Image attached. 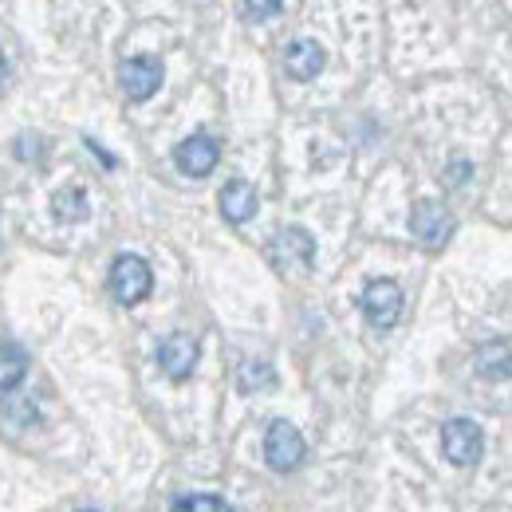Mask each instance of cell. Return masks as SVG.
Masks as SVG:
<instances>
[{"label":"cell","mask_w":512,"mask_h":512,"mask_svg":"<svg viewBox=\"0 0 512 512\" xmlns=\"http://www.w3.org/2000/svg\"><path fill=\"white\" fill-rule=\"evenodd\" d=\"M150 288H154V272H150V264L142 256L127 253L111 264V292H115L119 304H127V308L142 304L150 296Z\"/></svg>","instance_id":"obj_1"},{"label":"cell","mask_w":512,"mask_h":512,"mask_svg":"<svg viewBox=\"0 0 512 512\" xmlns=\"http://www.w3.org/2000/svg\"><path fill=\"white\" fill-rule=\"evenodd\" d=\"M268 260H272L280 272H304V268H312V260H316V241H312L308 229L288 225V229H280V233L272 237Z\"/></svg>","instance_id":"obj_2"},{"label":"cell","mask_w":512,"mask_h":512,"mask_svg":"<svg viewBox=\"0 0 512 512\" xmlns=\"http://www.w3.org/2000/svg\"><path fill=\"white\" fill-rule=\"evenodd\" d=\"M264 457H268V465L276 473H292L304 461V438H300V430L292 422L276 418L268 426V434H264Z\"/></svg>","instance_id":"obj_3"},{"label":"cell","mask_w":512,"mask_h":512,"mask_svg":"<svg viewBox=\"0 0 512 512\" xmlns=\"http://www.w3.org/2000/svg\"><path fill=\"white\" fill-rule=\"evenodd\" d=\"M453 229H457L453 213H449L446 205H438V201H418L414 213H410V233L426 249H442L449 237H453Z\"/></svg>","instance_id":"obj_4"},{"label":"cell","mask_w":512,"mask_h":512,"mask_svg":"<svg viewBox=\"0 0 512 512\" xmlns=\"http://www.w3.org/2000/svg\"><path fill=\"white\" fill-rule=\"evenodd\" d=\"M442 449H446V457L453 465H477L481 453H485V434H481L477 422L453 418V422H446V430H442Z\"/></svg>","instance_id":"obj_5"},{"label":"cell","mask_w":512,"mask_h":512,"mask_svg":"<svg viewBox=\"0 0 512 512\" xmlns=\"http://www.w3.org/2000/svg\"><path fill=\"white\" fill-rule=\"evenodd\" d=\"M363 312L379 331H390L402 316V288L394 280H371L363 292Z\"/></svg>","instance_id":"obj_6"},{"label":"cell","mask_w":512,"mask_h":512,"mask_svg":"<svg viewBox=\"0 0 512 512\" xmlns=\"http://www.w3.org/2000/svg\"><path fill=\"white\" fill-rule=\"evenodd\" d=\"M162 60H154V56H134V60H123L119 64V83H123V91H127V99L134 103H142V99H150L158 87H162Z\"/></svg>","instance_id":"obj_7"},{"label":"cell","mask_w":512,"mask_h":512,"mask_svg":"<svg viewBox=\"0 0 512 512\" xmlns=\"http://www.w3.org/2000/svg\"><path fill=\"white\" fill-rule=\"evenodd\" d=\"M197 355H201V343H197V335H186V331L162 339V347H158V363H162V371H166L174 383L190 379L193 367H197Z\"/></svg>","instance_id":"obj_8"},{"label":"cell","mask_w":512,"mask_h":512,"mask_svg":"<svg viewBox=\"0 0 512 512\" xmlns=\"http://www.w3.org/2000/svg\"><path fill=\"white\" fill-rule=\"evenodd\" d=\"M217 158H221V146H217L209 134H190V138L174 150L178 170L190 174V178H205V174L217 166Z\"/></svg>","instance_id":"obj_9"},{"label":"cell","mask_w":512,"mask_h":512,"mask_svg":"<svg viewBox=\"0 0 512 512\" xmlns=\"http://www.w3.org/2000/svg\"><path fill=\"white\" fill-rule=\"evenodd\" d=\"M284 67L292 79H316L323 67H327V52H323L316 40H292L288 52H284Z\"/></svg>","instance_id":"obj_10"},{"label":"cell","mask_w":512,"mask_h":512,"mask_svg":"<svg viewBox=\"0 0 512 512\" xmlns=\"http://www.w3.org/2000/svg\"><path fill=\"white\" fill-rule=\"evenodd\" d=\"M473 367H477V375H481L485 383H505V379H512V347L501 343V339L485 343V347L477 351Z\"/></svg>","instance_id":"obj_11"},{"label":"cell","mask_w":512,"mask_h":512,"mask_svg":"<svg viewBox=\"0 0 512 512\" xmlns=\"http://www.w3.org/2000/svg\"><path fill=\"white\" fill-rule=\"evenodd\" d=\"M221 213H225V221H233V225H245L249 217L256 213V190L249 182H229L225 190H221Z\"/></svg>","instance_id":"obj_12"},{"label":"cell","mask_w":512,"mask_h":512,"mask_svg":"<svg viewBox=\"0 0 512 512\" xmlns=\"http://www.w3.org/2000/svg\"><path fill=\"white\" fill-rule=\"evenodd\" d=\"M28 375V355L24 347L16 343H0V390H12V386L24 383Z\"/></svg>","instance_id":"obj_13"},{"label":"cell","mask_w":512,"mask_h":512,"mask_svg":"<svg viewBox=\"0 0 512 512\" xmlns=\"http://www.w3.org/2000/svg\"><path fill=\"white\" fill-rule=\"evenodd\" d=\"M52 209H56V217L67 221V225H75V221H83L87 213H91V205H87V193L75 190V186H67L52 197Z\"/></svg>","instance_id":"obj_14"},{"label":"cell","mask_w":512,"mask_h":512,"mask_svg":"<svg viewBox=\"0 0 512 512\" xmlns=\"http://www.w3.org/2000/svg\"><path fill=\"white\" fill-rule=\"evenodd\" d=\"M237 386H241V394H256V390H264V386H276V371H272L264 359H249V363H241V371H237Z\"/></svg>","instance_id":"obj_15"},{"label":"cell","mask_w":512,"mask_h":512,"mask_svg":"<svg viewBox=\"0 0 512 512\" xmlns=\"http://www.w3.org/2000/svg\"><path fill=\"white\" fill-rule=\"evenodd\" d=\"M170 512H233L221 497H209V493H193V497H182Z\"/></svg>","instance_id":"obj_16"},{"label":"cell","mask_w":512,"mask_h":512,"mask_svg":"<svg viewBox=\"0 0 512 512\" xmlns=\"http://www.w3.org/2000/svg\"><path fill=\"white\" fill-rule=\"evenodd\" d=\"M36 146H44V138H36V134H20L16 138V146H12V154L20 158V162H32V158H40V150Z\"/></svg>","instance_id":"obj_17"},{"label":"cell","mask_w":512,"mask_h":512,"mask_svg":"<svg viewBox=\"0 0 512 512\" xmlns=\"http://www.w3.org/2000/svg\"><path fill=\"white\" fill-rule=\"evenodd\" d=\"M284 4H276V0H264V4H241V16H249V20H264V16H276Z\"/></svg>","instance_id":"obj_18"},{"label":"cell","mask_w":512,"mask_h":512,"mask_svg":"<svg viewBox=\"0 0 512 512\" xmlns=\"http://www.w3.org/2000/svg\"><path fill=\"white\" fill-rule=\"evenodd\" d=\"M4 75H8V64H4V56H0V83H4Z\"/></svg>","instance_id":"obj_19"},{"label":"cell","mask_w":512,"mask_h":512,"mask_svg":"<svg viewBox=\"0 0 512 512\" xmlns=\"http://www.w3.org/2000/svg\"><path fill=\"white\" fill-rule=\"evenodd\" d=\"M83 512H95V509H83Z\"/></svg>","instance_id":"obj_20"}]
</instances>
